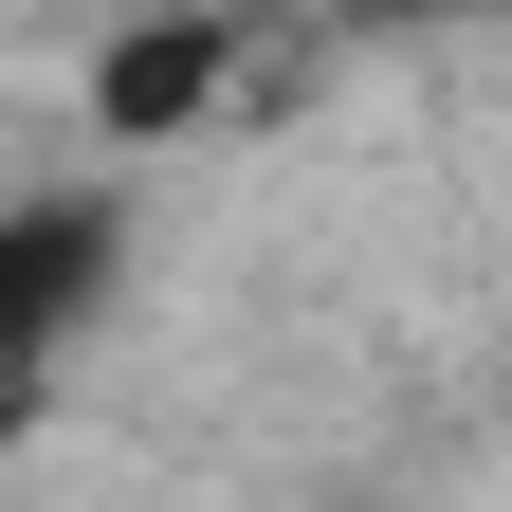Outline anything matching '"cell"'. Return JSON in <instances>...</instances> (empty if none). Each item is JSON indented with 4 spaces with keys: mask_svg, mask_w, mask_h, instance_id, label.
<instances>
[{
    "mask_svg": "<svg viewBox=\"0 0 512 512\" xmlns=\"http://www.w3.org/2000/svg\"><path fill=\"white\" fill-rule=\"evenodd\" d=\"M110 275H128V238L92 202H0V366H55L110 311Z\"/></svg>",
    "mask_w": 512,
    "mask_h": 512,
    "instance_id": "1",
    "label": "cell"
},
{
    "mask_svg": "<svg viewBox=\"0 0 512 512\" xmlns=\"http://www.w3.org/2000/svg\"><path fill=\"white\" fill-rule=\"evenodd\" d=\"M220 55H238V19H128L92 55V110L110 128H202L220 110Z\"/></svg>",
    "mask_w": 512,
    "mask_h": 512,
    "instance_id": "2",
    "label": "cell"
}]
</instances>
